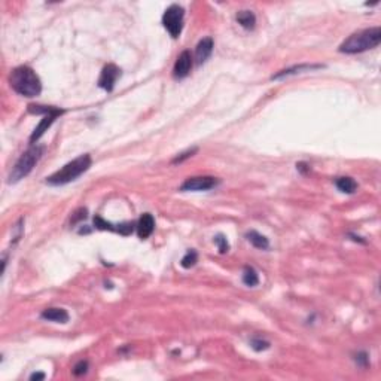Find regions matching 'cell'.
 Returning a JSON list of instances; mask_svg holds the SVG:
<instances>
[{
	"instance_id": "cell-11",
	"label": "cell",
	"mask_w": 381,
	"mask_h": 381,
	"mask_svg": "<svg viewBox=\"0 0 381 381\" xmlns=\"http://www.w3.org/2000/svg\"><path fill=\"white\" fill-rule=\"evenodd\" d=\"M155 230V219L150 213H143L139 219V222L136 224V231H137V236L142 238V240H146L147 237L152 236Z\"/></svg>"
},
{
	"instance_id": "cell-13",
	"label": "cell",
	"mask_w": 381,
	"mask_h": 381,
	"mask_svg": "<svg viewBox=\"0 0 381 381\" xmlns=\"http://www.w3.org/2000/svg\"><path fill=\"white\" fill-rule=\"evenodd\" d=\"M41 317L45 320L54 322V323H67L70 319L69 313L64 308H58V307H51V308L44 310Z\"/></svg>"
},
{
	"instance_id": "cell-27",
	"label": "cell",
	"mask_w": 381,
	"mask_h": 381,
	"mask_svg": "<svg viewBox=\"0 0 381 381\" xmlns=\"http://www.w3.org/2000/svg\"><path fill=\"white\" fill-rule=\"evenodd\" d=\"M30 380H45V374L42 372H35L30 375Z\"/></svg>"
},
{
	"instance_id": "cell-20",
	"label": "cell",
	"mask_w": 381,
	"mask_h": 381,
	"mask_svg": "<svg viewBox=\"0 0 381 381\" xmlns=\"http://www.w3.org/2000/svg\"><path fill=\"white\" fill-rule=\"evenodd\" d=\"M250 345L255 351H264L270 348V342L262 339V338H252L250 339Z\"/></svg>"
},
{
	"instance_id": "cell-2",
	"label": "cell",
	"mask_w": 381,
	"mask_h": 381,
	"mask_svg": "<svg viewBox=\"0 0 381 381\" xmlns=\"http://www.w3.org/2000/svg\"><path fill=\"white\" fill-rule=\"evenodd\" d=\"M381 42V29L380 27H371L360 32L353 33L348 36L338 48L342 54H360L368 49H374Z\"/></svg>"
},
{
	"instance_id": "cell-3",
	"label": "cell",
	"mask_w": 381,
	"mask_h": 381,
	"mask_svg": "<svg viewBox=\"0 0 381 381\" xmlns=\"http://www.w3.org/2000/svg\"><path fill=\"white\" fill-rule=\"evenodd\" d=\"M93 159L91 155L84 153L78 158H75L73 161L67 162L66 165H63V168H60L58 171H55L54 174H51L49 177H47V183L51 186H63L67 185L73 180H76L79 176H82L85 171H88V168L91 167Z\"/></svg>"
},
{
	"instance_id": "cell-5",
	"label": "cell",
	"mask_w": 381,
	"mask_h": 381,
	"mask_svg": "<svg viewBox=\"0 0 381 381\" xmlns=\"http://www.w3.org/2000/svg\"><path fill=\"white\" fill-rule=\"evenodd\" d=\"M183 18H185V9L180 5H171L165 9L162 15V26L170 33L173 39H177L183 30Z\"/></svg>"
},
{
	"instance_id": "cell-18",
	"label": "cell",
	"mask_w": 381,
	"mask_h": 381,
	"mask_svg": "<svg viewBox=\"0 0 381 381\" xmlns=\"http://www.w3.org/2000/svg\"><path fill=\"white\" fill-rule=\"evenodd\" d=\"M197 262H198V253H197L195 250H189V252L182 258L180 265H182L183 268L189 270V268L195 267V264H197Z\"/></svg>"
},
{
	"instance_id": "cell-22",
	"label": "cell",
	"mask_w": 381,
	"mask_h": 381,
	"mask_svg": "<svg viewBox=\"0 0 381 381\" xmlns=\"http://www.w3.org/2000/svg\"><path fill=\"white\" fill-rule=\"evenodd\" d=\"M88 372V362L87 360H81L75 365L73 368V375L76 377H81V375H85Z\"/></svg>"
},
{
	"instance_id": "cell-12",
	"label": "cell",
	"mask_w": 381,
	"mask_h": 381,
	"mask_svg": "<svg viewBox=\"0 0 381 381\" xmlns=\"http://www.w3.org/2000/svg\"><path fill=\"white\" fill-rule=\"evenodd\" d=\"M325 66L322 64H299V66H293V67H289V69H285L276 75L271 76L273 81H277V79H283L286 76H292V75H296V73H304V72H310V70H316V69H322Z\"/></svg>"
},
{
	"instance_id": "cell-9",
	"label": "cell",
	"mask_w": 381,
	"mask_h": 381,
	"mask_svg": "<svg viewBox=\"0 0 381 381\" xmlns=\"http://www.w3.org/2000/svg\"><path fill=\"white\" fill-rule=\"evenodd\" d=\"M192 63H194V60H192V55H190V52H189V51H183V52L177 57V60H176V63H174V67H173V78H174V79H183V78H186V76L189 75L190 69H192Z\"/></svg>"
},
{
	"instance_id": "cell-19",
	"label": "cell",
	"mask_w": 381,
	"mask_h": 381,
	"mask_svg": "<svg viewBox=\"0 0 381 381\" xmlns=\"http://www.w3.org/2000/svg\"><path fill=\"white\" fill-rule=\"evenodd\" d=\"M94 225H95L97 230H101V231L118 233V225H112L110 222H106L101 216H95V218H94Z\"/></svg>"
},
{
	"instance_id": "cell-25",
	"label": "cell",
	"mask_w": 381,
	"mask_h": 381,
	"mask_svg": "<svg viewBox=\"0 0 381 381\" xmlns=\"http://www.w3.org/2000/svg\"><path fill=\"white\" fill-rule=\"evenodd\" d=\"M75 215H76V216H73V222L81 221V219H85V218H87V209H79Z\"/></svg>"
},
{
	"instance_id": "cell-10",
	"label": "cell",
	"mask_w": 381,
	"mask_h": 381,
	"mask_svg": "<svg viewBox=\"0 0 381 381\" xmlns=\"http://www.w3.org/2000/svg\"><path fill=\"white\" fill-rule=\"evenodd\" d=\"M213 48H215V42H213L212 38H204V39H201V41L198 42L197 48H195V64H197V66L204 64V63L210 58V55H212V52H213Z\"/></svg>"
},
{
	"instance_id": "cell-24",
	"label": "cell",
	"mask_w": 381,
	"mask_h": 381,
	"mask_svg": "<svg viewBox=\"0 0 381 381\" xmlns=\"http://www.w3.org/2000/svg\"><path fill=\"white\" fill-rule=\"evenodd\" d=\"M354 360H356V363H357L359 366H362V368H366V366L369 365V357H368V353H365V351L357 353L356 357H354Z\"/></svg>"
},
{
	"instance_id": "cell-17",
	"label": "cell",
	"mask_w": 381,
	"mask_h": 381,
	"mask_svg": "<svg viewBox=\"0 0 381 381\" xmlns=\"http://www.w3.org/2000/svg\"><path fill=\"white\" fill-rule=\"evenodd\" d=\"M243 283L246 286H258L259 283V276H258V271L253 268V267H244L243 270Z\"/></svg>"
},
{
	"instance_id": "cell-15",
	"label": "cell",
	"mask_w": 381,
	"mask_h": 381,
	"mask_svg": "<svg viewBox=\"0 0 381 381\" xmlns=\"http://www.w3.org/2000/svg\"><path fill=\"white\" fill-rule=\"evenodd\" d=\"M246 238L250 241V244L256 249H261V250H265L270 247V241L265 236L259 234L258 231H249L246 234Z\"/></svg>"
},
{
	"instance_id": "cell-6",
	"label": "cell",
	"mask_w": 381,
	"mask_h": 381,
	"mask_svg": "<svg viewBox=\"0 0 381 381\" xmlns=\"http://www.w3.org/2000/svg\"><path fill=\"white\" fill-rule=\"evenodd\" d=\"M221 183V180L218 177L213 176H195V177H189L186 179L182 186L180 190H210L213 188H216Z\"/></svg>"
},
{
	"instance_id": "cell-1",
	"label": "cell",
	"mask_w": 381,
	"mask_h": 381,
	"mask_svg": "<svg viewBox=\"0 0 381 381\" xmlns=\"http://www.w3.org/2000/svg\"><path fill=\"white\" fill-rule=\"evenodd\" d=\"M9 84L17 94L27 97V98L38 97L42 93L41 78L29 66L15 67L9 75Z\"/></svg>"
},
{
	"instance_id": "cell-21",
	"label": "cell",
	"mask_w": 381,
	"mask_h": 381,
	"mask_svg": "<svg viewBox=\"0 0 381 381\" xmlns=\"http://www.w3.org/2000/svg\"><path fill=\"white\" fill-rule=\"evenodd\" d=\"M215 243L218 244V249H219V252H221L222 255L230 250V244H228V240H227L225 236H222V234L216 236V237H215Z\"/></svg>"
},
{
	"instance_id": "cell-16",
	"label": "cell",
	"mask_w": 381,
	"mask_h": 381,
	"mask_svg": "<svg viewBox=\"0 0 381 381\" xmlns=\"http://www.w3.org/2000/svg\"><path fill=\"white\" fill-rule=\"evenodd\" d=\"M237 21L238 24L246 29V30H252L255 29V24H256V17L252 11H240L237 14Z\"/></svg>"
},
{
	"instance_id": "cell-4",
	"label": "cell",
	"mask_w": 381,
	"mask_h": 381,
	"mask_svg": "<svg viewBox=\"0 0 381 381\" xmlns=\"http://www.w3.org/2000/svg\"><path fill=\"white\" fill-rule=\"evenodd\" d=\"M45 147L41 144H33L30 146L17 161V164L14 165L11 174H9V183H15L21 179H24L26 176H29L32 173V170L35 168V165L39 162V159L44 155Z\"/></svg>"
},
{
	"instance_id": "cell-7",
	"label": "cell",
	"mask_w": 381,
	"mask_h": 381,
	"mask_svg": "<svg viewBox=\"0 0 381 381\" xmlns=\"http://www.w3.org/2000/svg\"><path fill=\"white\" fill-rule=\"evenodd\" d=\"M121 76V69L116 66V64H106L100 73V78H98V87L101 90H104L106 93H112L113 88H115V84L118 81V78Z\"/></svg>"
},
{
	"instance_id": "cell-26",
	"label": "cell",
	"mask_w": 381,
	"mask_h": 381,
	"mask_svg": "<svg viewBox=\"0 0 381 381\" xmlns=\"http://www.w3.org/2000/svg\"><path fill=\"white\" fill-rule=\"evenodd\" d=\"M296 168H298L302 174H305V173H308V171H310V167H308L305 162H299V164H296Z\"/></svg>"
},
{
	"instance_id": "cell-23",
	"label": "cell",
	"mask_w": 381,
	"mask_h": 381,
	"mask_svg": "<svg viewBox=\"0 0 381 381\" xmlns=\"http://www.w3.org/2000/svg\"><path fill=\"white\" fill-rule=\"evenodd\" d=\"M197 150H198V147H192V149H189V150H186V152H183V153L177 155V156L173 159V164H180V162H183L185 159H188V158L192 156Z\"/></svg>"
},
{
	"instance_id": "cell-8",
	"label": "cell",
	"mask_w": 381,
	"mask_h": 381,
	"mask_svg": "<svg viewBox=\"0 0 381 381\" xmlns=\"http://www.w3.org/2000/svg\"><path fill=\"white\" fill-rule=\"evenodd\" d=\"M63 113H64V110H63V109L52 107L49 113L44 115V118L41 119L39 125H38V127L35 128V131L32 133V136H30V142H32V143L38 142V140H39V139H41V137L48 131V128L54 124V121H55L58 116H61Z\"/></svg>"
},
{
	"instance_id": "cell-14",
	"label": "cell",
	"mask_w": 381,
	"mask_h": 381,
	"mask_svg": "<svg viewBox=\"0 0 381 381\" xmlns=\"http://www.w3.org/2000/svg\"><path fill=\"white\" fill-rule=\"evenodd\" d=\"M335 186L341 190V192L344 194H354L356 189H357V183L353 177H348V176H342V177H338L335 180Z\"/></svg>"
}]
</instances>
